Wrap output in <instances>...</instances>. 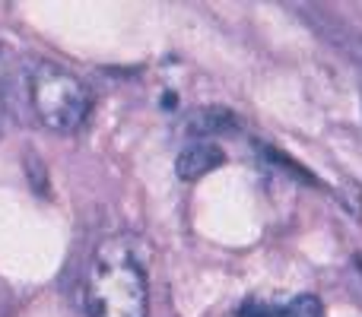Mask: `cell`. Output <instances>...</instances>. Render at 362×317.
<instances>
[{
    "instance_id": "6da1fadb",
    "label": "cell",
    "mask_w": 362,
    "mask_h": 317,
    "mask_svg": "<svg viewBox=\"0 0 362 317\" xmlns=\"http://www.w3.org/2000/svg\"><path fill=\"white\" fill-rule=\"evenodd\" d=\"M86 311L89 317H146V273L127 241L108 238L95 248L86 270Z\"/></svg>"
},
{
    "instance_id": "7a4b0ae2",
    "label": "cell",
    "mask_w": 362,
    "mask_h": 317,
    "mask_svg": "<svg viewBox=\"0 0 362 317\" xmlns=\"http://www.w3.org/2000/svg\"><path fill=\"white\" fill-rule=\"evenodd\" d=\"M32 105H35V114L42 118L45 127L57 133H74L86 121L89 108H93V95H89L86 83L70 70L42 64L32 73Z\"/></svg>"
},
{
    "instance_id": "3957f363",
    "label": "cell",
    "mask_w": 362,
    "mask_h": 317,
    "mask_svg": "<svg viewBox=\"0 0 362 317\" xmlns=\"http://www.w3.org/2000/svg\"><path fill=\"white\" fill-rule=\"evenodd\" d=\"M302 16H308V25L325 38L331 48H337L344 57H350L356 67H362V29L344 23L340 16L321 10V6H299Z\"/></svg>"
},
{
    "instance_id": "277c9868",
    "label": "cell",
    "mask_w": 362,
    "mask_h": 317,
    "mask_svg": "<svg viewBox=\"0 0 362 317\" xmlns=\"http://www.w3.org/2000/svg\"><path fill=\"white\" fill-rule=\"evenodd\" d=\"M226 162V152L219 150L216 143H191L175 162V172L181 181H197L204 174L216 172L219 165Z\"/></svg>"
},
{
    "instance_id": "5b68a950",
    "label": "cell",
    "mask_w": 362,
    "mask_h": 317,
    "mask_svg": "<svg viewBox=\"0 0 362 317\" xmlns=\"http://www.w3.org/2000/svg\"><path fill=\"white\" fill-rule=\"evenodd\" d=\"M187 133L194 137H216V133H232L238 127V118L229 112V108H219V105H206L197 108V112L187 114Z\"/></svg>"
},
{
    "instance_id": "8992f818",
    "label": "cell",
    "mask_w": 362,
    "mask_h": 317,
    "mask_svg": "<svg viewBox=\"0 0 362 317\" xmlns=\"http://www.w3.org/2000/svg\"><path fill=\"white\" fill-rule=\"evenodd\" d=\"M257 152H261V156L267 159L270 165H280V168H286V174H289V178H296V181H305V184H315V187H318V181H315L312 174H308L302 165H296V162L289 159L286 152L274 150V146H267V143H257Z\"/></svg>"
},
{
    "instance_id": "52a82bcc",
    "label": "cell",
    "mask_w": 362,
    "mask_h": 317,
    "mask_svg": "<svg viewBox=\"0 0 362 317\" xmlns=\"http://www.w3.org/2000/svg\"><path fill=\"white\" fill-rule=\"evenodd\" d=\"M325 308H321L318 295H299L289 305H283V317H321Z\"/></svg>"
},
{
    "instance_id": "ba28073f",
    "label": "cell",
    "mask_w": 362,
    "mask_h": 317,
    "mask_svg": "<svg viewBox=\"0 0 362 317\" xmlns=\"http://www.w3.org/2000/svg\"><path fill=\"white\" fill-rule=\"evenodd\" d=\"M238 317H283V308L270 305V301H261V299H251L238 308Z\"/></svg>"
},
{
    "instance_id": "9c48e42d",
    "label": "cell",
    "mask_w": 362,
    "mask_h": 317,
    "mask_svg": "<svg viewBox=\"0 0 362 317\" xmlns=\"http://www.w3.org/2000/svg\"><path fill=\"white\" fill-rule=\"evenodd\" d=\"M0 137H4V121H0Z\"/></svg>"
}]
</instances>
